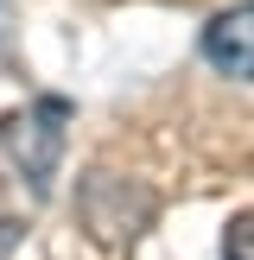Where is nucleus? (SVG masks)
I'll return each mask as SVG.
<instances>
[{"label": "nucleus", "mask_w": 254, "mask_h": 260, "mask_svg": "<svg viewBox=\"0 0 254 260\" xmlns=\"http://www.w3.org/2000/svg\"><path fill=\"white\" fill-rule=\"evenodd\" d=\"M152 210H159L152 190L121 172H89L83 190H76V216H83L89 241H102V248H134L152 229Z\"/></svg>", "instance_id": "nucleus-1"}, {"label": "nucleus", "mask_w": 254, "mask_h": 260, "mask_svg": "<svg viewBox=\"0 0 254 260\" xmlns=\"http://www.w3.org/2000/svg\"><path fill=\"white\" fill-rule=\"evenodd\" d=\"M0 140H7V152L19 159V172L45 190L51 172H57V146H64V102L45 95L25 114H7V121H0Z\"/></svg>", "instance_id": "nucleus-2"}, {"label": "nucleus", "mask_w": 254, "mask_h": 260, "mask_svg": "<svg viewBox=\"0 0 254 260\" xmlns=\"http://www.w3.org/2000/svg\"><path fill=\"white\" fill-rule=\"evenodd\" d=\"M197 51H203V63H210V70L229 76V83H254V0L223 7L210 25H203Z\"/></svg>", "instance_id": "nucleus-3"}, {"label": "nucleus", "mask_w": 254, "mask_h": 260, "mask_svg": "<svg viewBox=\"0 0 254 260\" xmlns=\"http://www.w3.org/2000/svg\"><path fill=\"white\" fill-rule=\"evenodd\" d=\"M223 260H254V210L229 216V229H223Z\"/></svg>", "instance_id": "nucleus-4"}, {"label": "nucleus", "mask_w": 254, "mask_h": 260, "mask_svg": "<svg viewBox=\"0 0 254 260\" xmlns=\"http://www.w3.org/2000/svg\"><path fill=\"white\" fill-rule=\"evenodd\" d=\"M7 25H13V0H0V45H7Z\"/></svg>", "instance_id": "nucleus-5"}]
</instances>
